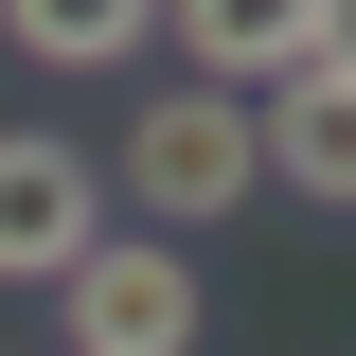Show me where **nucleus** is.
Wrapping results in <instances>:
<instances>
[{
    "mask_svg": "<svg viewBox=\"0 0 356 356\" xmlns=\"http://www.w3.org/2000/svg\"><path fill=\"white\" fill-rule=\"evenodd\" d=\"M161 36L196 54V89H285L321 36V0H161Z\"/></svg>",
    "mask_w": 356,
    "mask_h": 356,
    "instance_id": "4",
    "label": "nucleus"
},
{
    "mask_svg": "<svg viewBox=\"0 0 356 356\" xmlns=\"http://www.w3.org/2000/svg\"><path fill=\"white\" fill-rule=\"evenodd\" d=\"M303 72H356V0H321V36H303Z\"/></svg>",
    "mask_w": 356,
    "mask_h": 356,
    "instance_id": "7",
    "label": "nucleus"
},
{
    "mask_svg": "<svg viewBox=\"0 0 356 356\" xmlns=\"http://www.w3.org/2000/svg\"><path fill=\"white\" fill-rule=\"evenodd\" d=\"M250 125H267V178H285V196L356 214V72H285Z\"/></svg>",
    "mask_w": 356,
    "mask_h": 356,
    "instance_id": "5",
    "label": "nucleus"
},
{
    "mask_svg": "<svg viewBox=\"0 0 356 356\" xmlns=\"http://www.w3.org/2000/svg\"><path fill=\"white\" fill-rule=\"evenodd\" d=\"M72 250H107V178H89V143L18 125V143H0V267H18V285H54Z\"/></svg>",
    "mask_w": 356,
    "mask_h": 356,
    "instance_id": "3",
    "label": "nucleus"
},
{
    "mask_svg": "<svg viewBox=\"0 0 356 356\" xmlns=\"http://www.w3.org/2000/svg\"><path fill=\"white\" fill-rule=\"evenodd\" d=\"M0 36L36 54V72H125L161 36V0H0Z\"/></svg>",
    "mask_w": 356,
    "mask_h": 356,
    "instance_id": "6",
    "label": "nucleus"
},
{
    "mask_svg": "<svg viewBox=\"0 0 356 356\" xmlns=\"http://www.w3.org/2000/svg\"><path fill=\"white\" fill-rule=\"evenodd\" d=\"M54 321H72V356H196V267L178 250H72Z\"/></svg>",
    "mask_w": 356,
    "mask_h": 356,
    "instance_id": "2",
    "label": "nucleus"
},
{
    "mask_svg": "<svg viewBox=\"0 0 356 356\" xmlns=\"http://www.w3.org/2000/svg\"><path fill=\"white\" fill-rule=\"evenodd\" d=\"M250 178H267L250 89H161V107H125V196H143L161 232H214V214H250Z\"/></svg>",
    "mask_w": 356,
    "mask_h": 356,
    "instance_id": "1",
    "label": "nucleus"
}]
</instances>
